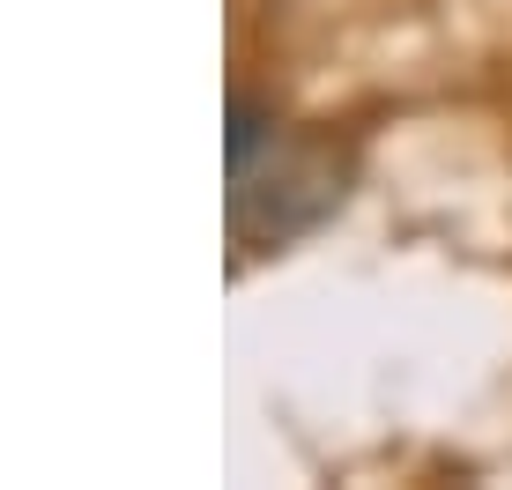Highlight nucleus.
Wrapping results in <instances>:
<instances>
[{
  "instance_id": "nucleus-1",
  "label": "nucleus",
  "mask_w": 512,
  "mask_h": 490,
  "mask_svg": "<svg viewBox=\"0 0 512 490\" xmlns=\"http://www.w3.org/2000/svg\"><path fill=\"white\" fill-rule=\"evenodd\" d=\"M349 179H357V156L342 142H275L253 156L245 171H231V238L245 253H275V245L320 231L334 208L349 201Z\"/></svg>"
},
{
  "instance_id": "nucleus-2",
  "label": "nucleus",
  "mask_w": 512,
  "mask_h": 490,
  "mask_svg": "<svg viewBox=\"0 0 512 490\" xmlns=\"http://www.w3.org/2000/svg\"><path fill=\"white\" fill-rule=\"evenodd\" d=\"M282 134V119H275V104L268 97H253V90H238L231 97V134H223V149H231V171H245L260 149H268Z\"/></svg>"
}]
</instances>
